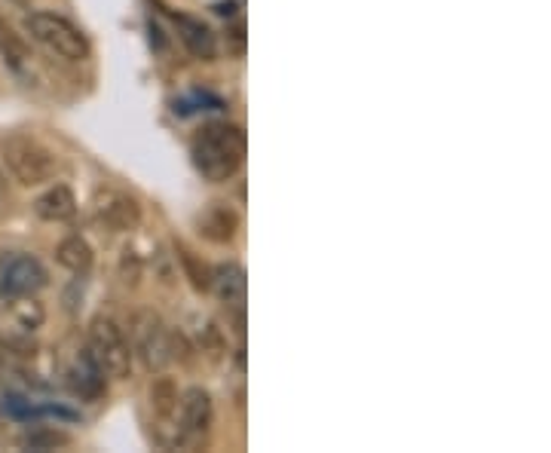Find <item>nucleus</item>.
<instances>
[{"label":"nucleus","mask_w":551,"mask_h":453,"mask_svg":"<svg viewBox=\"0 0 551 453\" xmlns=\"http://www.w3.org/2000/svg\"><path fill=\"white\" fill-rule=\"evenodd\" d=\"M13 4H22V7H25V4H28V0H13Z\"/></svg>","instance_id":"obj_23"},{"label":"nucleus","mask_w":551,"mask_h":453,"mask_svg":"<svg viewBox=\"0 0 551 453\" xmlns=\"http://www.w3.org/2000/svg\"><path fill=\"white\" fill-rule=\"evenodd\" d=\"M86 352L92 356V362L102 368V374L111 380H126L132 371V346H129L123 328L108 316H95L89 322Z\"/></svg>","instance_id":"obj_3"},{"label":"nucleus","mask_w":551,"mask_h":453,"mask_svg":"<svg viewBox=\"0 0 551 453\" xmlns=\"http://www.w3.org/2000/svg\"><path fill=\"white\" fill-rule=\"evenodd\" d=\"M71 438L59 429H46V426H37L31 432H25L19 438V447L22 450H56V447H65Z\"/></svg>","instance_id":"obj_19"},{"label":"nucleus","mask_w":551,"mask_h":453,"mask_svg":"<svg viewBox=\"0 0 551 453\" xmlns=\"http://www.w3.org/2000/svg\"><path fill=\"white\" fill-rule=\"evenodd\" d=\"M169 19H172V25L178 31V40L184 43V49L193 59L212 62L218 56V40H215L209 25H203L193 16H184V13H172V10H169Z\"/></svg>","instance_id":"obj_9"},{"label":"nucleus","mask_w":551,"mask_h":453,"mask_svg":"<svg viewBox=\"0 0 551 453\" xmlns=\"http://www.w3.org/2000/svg\"><path fill=\"white\" fill-rule=\"evenodd\" d=\"M46 285V267L28 251H4L0 255V297H34Z\"/></svg>","instance_id":"obj_5"},{"label":"nucleus","mask_w":551,"mask_h":453,"mask_svg":"<svg viewBox=\"0 0 551 453\" xmlns=\"http://www.w3.org/2000/svg\"><path fill=\"white\" fill-rule=\"evenodd\" d=\"M7 304H10V316H13L16 328H22L28 334L37 331L46 319V310L37 300V294L34 297H7Z\"/></svg>","instance_id":"obj_17"},{"label":"nucleus","mask_w":551,"mask_h":453,"mask_svg":"<svg viewBox=\"0 0 551 453\" xmlns=\"http://www.w3.org/2000/svg\"><path fill=\"white\" fill-rule=\"evenodd\" d=\"M120 276H123V282H126V285H138V279H141V261H138L135 251H129V248L123 251Z\"/></svg>","instance_id":"obj_20"},{"label":"nucleus","mask_w":551,"mask_h":453,"mask_svg":"<svg viewBox=\"0 0 551 453\" xmlns=\"http://www.w3.org/2000/svg\"><path fill=\"white\" fill-rule=\"evenodd\" d=\"M230 34H233V53L242 56V49H245V25H236Z\"/></svg>","instance_id":"obj_22"},{"label":"nucleus","mask_w":551,"mask_h":453,"mask_svg":"<svg viewBox=\"0 0 551 453\" xmlns=\"http://www.w3.org/2000/svg\"><path fill=\"white\" fill-rule=\"evenodd\" d=\"M209 291L218 294V300L224 307H233V310H242L245 304V294H248V279H245V270L239 264H218L212 270V285Z\"/></svg>","instance_id":"obj_12"},{"label":"nucleus","mask_w":551,"mask_h":453,"mask_svg":"<svg viewBox=\"0 0 551 453\" xmlns=\"http://www.w3.org/2000/svg\"><path fill=\"white\" fill-rule=\"evenodd\" d=\"M215 423V405L212 395L203 386H193L178 401V444L196 447L203 444Z\"/></svg>","instance_id":"obj_7"},{"label":"nucleus","mask_w":551,"mask_h":453,"mask_svg":"<svg viewBox=\"0 0 551 453\" xmlns=\"http://www.w3.org/2000/svg\"><path fill=\"white\" fill-rule=\"evenodd\" d=\"M0 163L10 172V178L22 187H40L53 181L59 172V160L43 141L13 132L0 138Z\"/></svg>","instance_id":"obj_2"},{"label":"nucleus","mask_w":551,"mask_h":453,"mask_svg":"<svg viewBox=\"0 0 551 453\" xmlns=\"http://www.w3.org/2000/svg\"><path fill=\"white\" fill-rule=\"evenodd\" d=\"M68 383L77 395H86V398H98L105 392V374L92 362L89 352H83V356L74 362V368L68 371Z\"/></svg>","instance_id":"obj_16"},{"label":"nucleus","mask_w":551,"mask_h":453,"mask_svg":"<svg viewBox=\"0 0 551 453\" xmlns=\"http://www.w3.org/2000/svg\"><path fill=\"white\" fill-rule=\"evenodd\" d=\"M196 233L215 245H227L239 233V215L227 203H212L196 215Z\"/></svg>","instance_id":"obj_10"},{"label":"nucleus","mask_w":551,"mask_h":453,"mask_svg":"<svg viewBox=\"0 0 551 453\" xmlns=\"http://www.w3.org/2000/svg\"><path fill=\"white\" fill-rule=\"evenodd\" d=\"M132 337V356H138L147 371H163L172 362V331H166L154 313H141L132 322Z\"/></svg>","instance_id":"obj_6"},{"label":"nucleus","mask_w":551,"mask_h":453,"mask_svg":"<svg viewBox=\"0 0 551 453\" xmlns=\"http://www.w3.org/2000/svg\"><path fill=\"white\" fill-rule=\"evenodd\" d=\"M95 215L111 230H135L138 221H141V206L123 190L102 187L95 196Z\"/></svg>","instance_id":"obj_8"},{"label":"nucleus","mask_w":551,"mask_h":453,"mask_svg":"<svg viewBox=\"0 0 551 453\" xmlns=\"http://www.w3.org/2000/svg\"><path fill=\"white\" fill-rule=\"evenodd\" d=\"M16 356H28V352H22V343L10 340V337H0V371L10 368Z\"/></svg>","instance_id":"obj_21"},{"label":"nucleus","mask_w":551,"mask_h":453,"mask_svg":"<svg viewBox=\"0 0 551 453\" xmlns=\"http://www.w3.org/2000/svg\"><path fill=\"white\" fill-rule=\"evenodd\" d=\"M56 261H59V267H65V270H71V273H77V276H86V273L92 270L95 251H92V245H89L83 236L71 233V236H65V239L56 245Z\"/></svg>","instance_id":"obj_15"},{"label":"nucleus","mask_w":551,"mask_h":453,"mask_svg":"<svg viewBox=\"0 0 551 453\" xmlns=\"http://www.w3.org/2000/svg\"><path fill=\"white\" fill-rule=\"evenodd\" d=\"M178 386L172 377H157L154 386H150V408H154V417L163 423V426H172L175 435H178Z\"/></svg>","instance_id":"obj_14"},{"label":"nucleus","mask_w":551,"mask_h":453,"mask_svg":"<svg viewBox=\"0 0 551 453\" xmlns=\"http://www.w3.org/2000/svg\"><path fill=\"white\" fill-rule=\"evenodd\" d=\"M25 31L31 34L34 43H40L46 53H53L65 62H86L89 59V40L80 34V28H74L68 19L56 16V13H28L25 16Z\"/></svg>","instance_id":"obj_4"},{"label":"nucleus","mask_w":551,"mask_h":453,"mask_svg":"<svg viewBox=\"0 0 551 453\" xmlns=\"http://www.w3.org/2000/svg\"><path fill=\"white\" fill-rule=\"evenodd\" d=\"M175 248H178V261L184 264V273H187V279L193 282V288H196V291H209V285H212V270H209L203 261H199L184 242H178Z\"/></svg>","instance_id":"obj_18"},{"label":"nucleus","mask_w":551,"mask_h":453,"mask_svg":"<svg viewBox=\"0 0 551 453\" xmlns=\"http://www.w3.org/2000/svg\"><path fill=\"white\" fill-rule=\"evenodd\" d=\"M245 150H248V141L242 126L227 120L206 123L203 129H196L190 141V157L196 172L212 184H224L242 169Z\"/></svg>","instance_id":"obj_1"},{"label":"nucleus","mask_w":551,"mask_h":453,"mask_svg":"<svg viewBox=\"0 0 551 453\" xmlns=\"http://www.w3.org/2000/svg\"><path fill=\"white\" fill-rule=\"evenodd\" d=\"M34 215L46 224H65L77 215V199L68 184H53L34 199Z\"/></svg>","instance_id":"obj_11"},{"label":"nucleus","mask_w":551,"mask_h":453,"mask_svg":"<svg viewBox=\"0 0 551 453\" xmlns=\"http://www.w3.org/2000/svg\"><path fill=\"white\" fill-rule=\"evenodd\" d=\"M0 59L7 62L10 71H16V74H22V77H28V71H31V65H34V56H31L28 40L13 28V22H10L4 13H0Z\"/></svg>","instance_id":"obj_13"}]
</instances>
